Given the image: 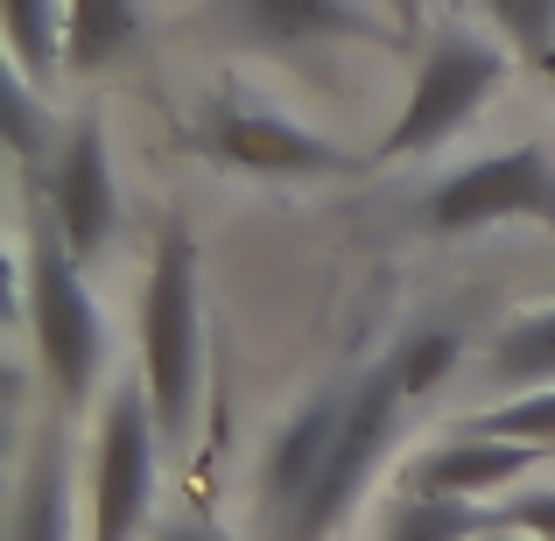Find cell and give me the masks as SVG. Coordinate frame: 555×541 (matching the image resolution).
<instances>
[{
	"label": "cell",
	"mask_w": 555,
	"mask_h": 541,
	"mask_svg": "<svg viewBox=\"0 0 555 541\" xmlns=\"http://www.w3.org/2000/svg\"><path fill=\"white\" fill-rule=\"evenodd\" d=\"M141 394L155 408L163 443H190L204 394V288H197V240L183 226L155 240L149 288H141Z\"/></svg>",
	"instance_id": "cell-1"
},
{
	"label": "cell",
	"mask_w": 555,
	"mask_h": 541,
	"mask_svg": "<svg viewBox=\"0 0 555 541\" xmlns=\"http://www.w3.org/2000/svg\"><path fill=\"white\" fill-rule=\"evenodd\" d=\"M22 310H28V338H36L42 379L64 408H85L106 373V317H99L92 288H85V260L56 240V226L42 218L28 232V268H22Z\"/></svg>",
	"instance_id": "cell-2"
},
{
	"label": "cell",
	"mask_w": 555,
	"mask_h": 541,
	"mask_svg": "<svg viewBox=\"0 0 555 541\" xmlns=\"http://www.w3.org/2000/svg\"><path fill=\"white\" fill-rule=\"evenodd\" d=\"M415 226L436 232V240H464V232H486V226L555 232V155L520 141V149H492V155L443 169L422 190Z\"/></svg>",
	"instance_id": "cell-3"
},
{
	"label": "cell",
	"mask_w": 555,
	"mask_h": 541,
	"mask_svg": "<svg viewBox=\"0 0 555 541\" xmlns=\"http://www.w3.org/2000/svg\"><path fill=\"white\" fill-rule=\"evenodd\" d=\"M506 64H514V56H506V42H492V36H464V28L436 36L429 56L415 64L408 106L393 113L379 155H387V163H415V155L450 149V141L478 120V106L506 85Z\"/></svg>",
	"instance_id": "cell-4"
},
{
	"label": "cell",
	"mask_w": 555,
	"mask_h": 541,
	"mask_svg": "<svg viewBox=\"0 0 555 541\" xmlns=\"http://www.w3.org/2000/svg\"><path fill=\"white\" fill-rule=\"evenodd\" d=\"M401 408H408V387H401V373H393V359H379L352 387V408H345V429H338V443H331V458H324V478H317V492L302 500V514L282 528V541H331L345 520H352L366 478L393 450Z\"/></svg>",
	"instance_id": "cell-5"
},
{
	"label": "cell",
	"mask_w": 555,
	"mask_h": 541,
	"mask_svg": "<svg viewBox=\"0 0 555 541\" xmlns=\"http://www.w3.org/2000/svg\"><path fill=\"white\" fill-rule=\"evenodd\" d=\"M155 458H163V429H155L149 394L113 387V401L99 408V436H92V506H85V541H134L149 520V492H155Z\"/></svg>",
	"instance_id": "cell-6"
},
{
	"label": "cell",
	"mask_w": 555,
	"mask_h": 541,
	"mask_svg": "<svg viewBox=\"0 0 555 541\" xmlns=\"http://www.w3.org/2000/svg\"><path fill=\"white\" fill-rule=\"evenodd\" d=\"M197 149L211 155L218 169H240V177H345L359 169L352 149L324 141L317 127H302L296 113H274V106H246V99H218L197 127Z\"/></svg>",
	"instance_id": "cell-7"
},
{
	"label": "cell",
	"mask_w": 555,
	"mask_h": 541,
	"mask_svg": "<svg viewBox=\"0 0 555 541\" xmlns=\"http://www.w3.org/2000/svg\"><path fill=\"white\" fill-rule=\"evenodd\" d=\"M42 197H50L56 240L78 260H99L120 240V183H113V149L99 120H78L56 141L50 169H42Z\"/></svg>",
	"instance_id": "cell-8"
},
{
	"label": "cell",
	"mask_w": 555,
	"mask_h": 541,
	"mask_svg": "<svg viewBox=\"0 0 555 541\" xmlns=\"http://www.w3.org/2000/svg\"><path fill=\"white\" fill-rule=\"evenodd\" d=\"M218 28L254 50H324V42L401 36L379 0H218Z\"/></svg>",
	"instance_id": "cell-9"
},
{
	"label": "cell",
	"mask_w": 555,
	"mask_h": 541,
	"mask_svg": "<svg viewBox=\"0 0 555 541\" xmlns=\"http://www.w3.org/2000/svg\"><path fill=\"white\" fill-rule=\"evenodd\" d=\"M345 408H352V387H324V394H310V401L274 429L268 458H260V486H254V500H260L268 520L288 528V520L302 514V500L317 492L324 458H331V443H338V429H345Z\"/></svg>",
	"instance_id": "cell-10"
},
{
	"label": "cell",
	"mask_w": 555,
	"mask_h": 541,
	"mask_svg": "<svg viewBox=\"0 0 555 541\" xmlns=\"http://www.w3.org/2000/svg\"><path fill=\"white\" fill-rule=\"evenodd\" d=\"M548 450L534 443H514V436H486V429H464V436H443L429 443L415 464L401 472V492H443V500H492L506 492L514 478H528Z\"/></svg>",
	"instance_id": "cell-11"
},
{
	"label": "cell",
	"mask_w": 555,
	"mask_h": 541,
	"mask_svg": "<svg viewBox=\"0 0 555 541\" xmlns=\"http://www.w3.org/2000/svg\"><path fill=\"white\" fill-rule=\"evenodd\" d=\"M141 42V0H64V70L92 78V70L120 64Z\"/></svg>",
	"instance_id": "cell-12"
},
{
	"label": "cell",
	"mask_w": 555,
	"mask_h": 541,
	"mask_svg": "<svg viewBox=\"0 0 555 541\" xmlns=\"http://www.w3.org/2000/svg\"><path fill=\"white\" fill-rule=\"evenodd\" d=\"M500 528V506H478V500H443V492H401L387 506V528L379 541H472Z\"/></svg>",
	"instance_id": "cell-13"
},
{
	"label": "cell",
	"mask_w": 555,
	"mask_h": 541,
	"mask_svg": "<svg viewBox=\"0 0 555 541\" xmlns=\"http://www.w3.org/2000/svg\"><path fill=\"white\" fill-rule=\"evenodd\" d=\"M492 379L500 387H555V302H542V310H520L514 324L492 338Z\"/></svg>",
	"instance_id": "cell-14"
},
{
	"label": "cell",
	"mask_w": 555,
	"mask_h": 541,
	"mask_svg": "<svg viewBox=\"0 0 555 541\" xmlns=\"http://www.w3.org/2000/svg\"><path fill=\"white\" fill-rule=\"evenodd\" d=\"M14 541H70V478H64V450L56 443H42L36 458H28Z\"/></svg>",
	"instance_id": "cell-15"
},
{
	"label": "cell",
	"mask_w": 555,
	"mask_h": 541,
	"mask_svg": "<svg viewBox=\"0 0 555 541\" xmlns=\"http://www.w3.org/2000/svg\"><path fill=\"white\" fill-rule=\"evenodd\" d=\"M0 22H8V56L36 85L64 64V0H0Z\"/></svg>",
	"instance_id": "cell-16"
},
{
	"label": "cell",
	"mask_w": 555,
	"mask_h": 541,
	"mask_svg": "<svg viewBox=\"0 0 555 541\" xmlns=\"http://www.w3.org/2000/svg\"><path fill=\"white\" fill-rule=\"evenodd\" d=\"M0 127H8V149L22 169H50L56 141H50V113L36 99V78L8 56V85H0Z\"/></svg>",
	"instance_id": "cell-17"
},
{
	"label": "cell",
	"mask_w": 555,
	"mask_h": 541,
	"mask_svg": "<svg viewBox=\"0 0 555 541\" xmlns=\"http://www.w3.org/2000/svg\"><path fill=\"white\" fill-rule=\"evenodd\" d=\"M457 359H464V338H457V331H443V324H429V331H415V338L393 345V373H401L408 401L436 394V387L450 379V365H457Z\"/></svg>",
	"instance_id": "cell-18"
},
{
	"label": "cell",
	"mask_w": 555,
	"mask_h": 541,
	"mask_svg": "<svg viewBox=\"0 0 555 541\" xmlns=\"http://www.w3.org/2000/svg\"><path fill=\"white\" fill-rule=\"evenodd\" d=\"M472 429H486V436H514V443L548 450V443H555V387H520L514 401L486 408Z\"/></svg>",
	"instance_id": "cell-19"
},
{
	"label": "cell",
	"mask_w": 555,
	"mask_h": 541,
	"mask_svg": "<svg viewBox=\"0 0 555 541\" xmlns=\"http://www.w3.org/2000/svg\"><path fill=\"white\" fill-rule=\"evenodd\" d=\"M486 22L514 42V56L548 64L555 56V0H486Z\"/></svg>",
	"instance_id": "cell-20"
},
{
	"label": "cell",
	"mask_w": 555,
	"mask_h": 541,
	"mask_svg": "<svg viewBox=\"0 0 555 541\" xmlns=\"http://www.w3.org/2000/svg\"><path fill=\"white\" fill-rule=\"evenodd\" d=\"M500 528H528V534L555 541V486H534V492H506V506H500Z\"/></svg>",
	"instance_id": "cell-21"
},
{
	"label": "cell",
	"mask_w": 555,
	"mask_h": 541,
	"mask_svg": "<svg viewBox=\"0 0 555 541\" xmlns=\"http://www.w3.org/2000/svg\"><path fill=\"white\" fill-rule=\"evenodd\" d=\"M379 8L393 14V28H401V36H415V22H422V8H429V0H379Z\"/></svg>",
	"instance_id": "cell-22"
},
{
	"label": "cell",
	"mask_w": 555,
	"mask_h": 541,
	"mask_svg": "<svg viewBox=\"0 0 555 541\" xmlns=\"http://www.w3.org/2000/svg\"><path fill=\"white\" fill-rule=\"evenodd\" d=\"M472 541H542V534H528V528H486V534H472Z\"/></svg>",
	"instance_id": "cell-23"
},
{
	"label": "cell",
	"mask_w": 555,
	"mask_h": 541,
	"mask_svg": "<svg viewBox=\"0 0 555 541\" xmlns=\"http://www.w3.org/2000/svg\"><path fill=\"white\" fill-rule=\"evenodd\" d=\"M163 541H218L211 528H163Z\"/></svg>",
	"instance_id": "cell-24"
},
{
	"label": "cell",
	"mask_w": 555,
	"mask_h": 541,
	"mask_svg": "<svg viewBox=\"0 0 555 541\" xmlns=\"http://www.w3.org/2000/svg\"><path fill=\"white\" fill-rule=\"evenodd\" d=\"M542 70H548V78H555V56H548V64H542Z\"/></svg>",
	"instance_id": "cell-25"
}]
</instances>
